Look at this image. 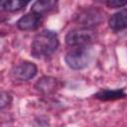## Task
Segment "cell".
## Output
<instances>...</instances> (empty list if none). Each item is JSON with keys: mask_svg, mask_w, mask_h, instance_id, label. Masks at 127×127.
I'll use <instances>...</instances> for the list:
<instances>
[{"mask_svg": "<svg viewBox=\"0 0 127 127\" xmlns=\"http://www.w3.org/2000/svg\"><path fill=\"white\" fill-rule=\"evenodd\" d=\"M59 40L55 32L45 30L38 34L32 43L31 53L37 59L50 57L58 49Z\"/></svg>", "mask_w": 127, "mask_h": 127, "instance_id": "cell-1", "label": "cell"}, {"mask_svg": "<svg viewBox=\"0 0 127 127\" xmlns=\"http://www.w3.org/2000/svg\"><path fill=\"white\" fill-rule=\"evenodd\" d=\"M91 60V53L86 46L73 47L67 52L65 62L67 65L73 69H80L85 67Z\"/></svg>", "mask_w": 127, "mask_h": 127, "instance_id": "cell-2", "label": "cell"}, {"mask_svg": "<svg viewBox=\"0 0 127 127\" xmlns=\"http://www.w3.org/2000/svg\"><path fill=\"white\" fill-rule=\"evenodd\" d=\"M95 39V32L90 28H81L69 31L65 36V42L70 47L87 46Z\"/></svg>", "mask_w": 127, "mask_h": 127, "instance_id": "cell-3", "label": "cell"}, {"mask_svg": "<svg viewBox=\"0 0 127 127\" xmlns=\"http://www.w3.org/2000/svg\"><path fill=\"white\" fill-rule=\"evenodd\" d=\"M102 19H103L102 12L96 8H87V9L81 10L75 16L76 23L86 28H90L100 24Z\"/></svg>", "mask_w": 127, "mask_h": 127, "instance_id": "cell-4", "label": "cell"}, {"mask_svg": "<svg viewBox=\"0 0 127 127\" xmlns=\"http://www.w3.org/2000/svg\"><path fill=\"white\" fill-rule=\"evenodd\" d=\"M37 73V66L30 62H22L15 64L11 69V77L15 80L26 81L34 77Z\"/></svg>", "mask_w": 127, "mask_h": 127, "instance_id": "cell-5", "label": "cell"}, {"mask_svg": "<svg viewBox=\"0 0 127 127\" xmlns=\"http://www.w3.org/2000/svg\"><path fill=\"white\" fill-rule=\"evenodd\" d=\"M42 23V18L41 15L31 12L20 18V20L17 22V26L20 30L23 31H31V30H36L41 26Z\"/></svg>", "mask_w": 127, "mask_h": 127, "instance_id": "cell-6", "label": "cell"}, {"mask_svg": "<svg viewBox=\"0 0 127 127\" xmlns=\"http://www.w3.org/2000/svg\"><path fill=\"white\" fill-rule=\"evenodd\" d=\"M126 10L123 9L122 11H119L112 15L109 19V27L113 31H121L126 28Z\"/></svg>", "mask_w": 127, "mask_h": 127, "instance_id": "cell-7", "label": "cell"}, {"mask_svg": "<svg viewBox=\"0 0 127 127\" xmlns=\"http://www.w3.org/2000/svg\"><path fill=\"white\" fill-rule=\"evenodd\" d=\"M58 3V0H37L32 5V12L39 15L52 10Z\"/></svg>", "mask_w": 127, "mask_h": 127, "instance_id": "cell-8", "label": "cell"}, {"mask_svg": "<svg viewBox=\"0 0 127 127\" xmlns=\"http://www.w3.org/2000/svg\"><path fill=\"white\" fill-rule=\"evenodd\" d=\"M57 87V80L54 77H43L36 83V88L43 93H51Z\"/></svg>", "mask_w": 127, "mask_h": 127, "instance_id": "cell-9", "label": "cell"}, {"mask_svg": "<svg viewBox=\"0 0 127 127\" xmlns=\"http://www.w3.org/2000/svg\"><path fill=\"white\" fill-rule=\"evenodd\" d=\"M31 0H6L4 3V8L7 11L14 12L24 8Z\"/></svg>", "mask_w": 127, "mask_h": 127, "instance_id": "cell-10", "label": "cell"}, {"mask_svg": "<svg viewBox=\"0 0 127 127\" xmlns=\"http://www.w3.org/2000/svg\"><path fill=\"white\" fill-rule=\"evenodd\" d=\"M125 94L122 90H112V91H102L98 93L96 96L100 99H114V98H119L123 97Z\"/></svg>", "mask_w": 127, "mask_h": 127, "instance_id": "cell-11", "label": "cell"}, {"mask_svg": "<svg viewBox=\"0 0 127 127\" xmlns=\"http://www.w3.org/2000/svg\"><path fill=\"white\" fill-rule=\"evenodd\" d=\"M11 102V96L9 93L0 91V109L8 106Z\"/></svg>", "mask_w": 127, "mask_h": 127, "instance_id": "cell-12", "label": "cell"}, {"mask_svg": "<svg viewBox=\"0 0 127 127\" xmlns=\"http://www.w3.org/2000/svg\"><path fill=\"white\" fill-rule=\"evenodd\" d=\"M106 4L109 8H119L126 5V0H107Z\"/></svg>", "mask_w": 127, "mask_h": 127, "instance_id": "cell-13", "label": "cell"}, {"mask_svg": "<svg viewBox=\"0 0 127 127\" xmlns=\"http://www.w3.org/2000/svg\"><path fill=\"white\" fill-rule=\"evenodd\" d=\"M94 1H97V2H102V1H107V0H94Z\"/></svg>", "mask_w": 127, "mask_h": 127, "instance_id": "cell-14", "label": "cell"}]
</instances>
